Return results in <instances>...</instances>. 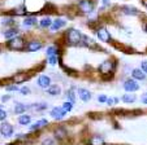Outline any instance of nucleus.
<instances>
[{"label": "nucleus", "mask_w": 147, "mask_h": 145, "mask_svg": "<svg viewBox=\"0 0 147 145\" xmlns=\"http://www.w3.org/2000/svg\"><path fill=\"white\" fill-rule=\"evenodd\" d=\"M83 36L81 35V33L76 29H70L69 31L67 33V39L70 44H78L81 40H82Z\"/></svg>", "instance_id": "1"}, {"label": "nucleus", "mask_w": 147, "mask_h": 145, "mask_svg": "<svg viewBox=\"0 0 147 145\" xmlns=\"http://www.w3.org/2000/svg\"><path fill=\"white\" fill-rule=\"evenodd\" d=\"M8 47L14 51H22L25 48V43L22 38H13L8 41Z\"/></svg>", "instance_id": "2"}, {"label": "nucleus", "mask_w": 147, "mask_h": 145, "mask_svg": "<svg viewBox=\"0 0 147 145\" xmlns=\"http://www.w3.org/2000/svg\"><path fill=\"white\" fill-rule=\"evenodd\" d=\"M78 8H80V11L83 12V13H90V12H92V9H94V4H92L90 0H80Z\"/></svg>", "instance_id": "3"}, {"label": "nucleus", "mask_w": 147, "mask_h": 145, "mask_svg": "<svg viewBox=\"0 0 147 145\" xmlns=\"http://www.w3.org/2000/svg\"><path fill=\"white\" fill-rule=\"evenodd\" d=\"M115 69V62L112 61H104L102 65L99 66V71L102 74H108V73H112Z\"/></svg>", "instance_id": "4"}, {"label": "nucleus", "mask_w": 147, "mask_h": 145, "mask_svg": "<svg viewBox=\"0 0 147 145\" xmlns=\"http://www.w3.org/2000/svg\"><path fill=\"white\" fill-rule=\"evenodd\" d=\"M124 88L128 91V92H134V91H138L139 84L134 79H128V80H125Z\"/></svg>", "instance_id": "5"}, {"label": "nucleus", "mask_w": 147, "mask_h": 145, "mask_svg": "<svg viewBox=\"0 0 147 145\" xmlns=\"http://www.w3.org/2000/svg\"><path fill=\"white\" fill-rule=\"evenodd\" d=\"M96 35H98V38H99L102 41H109V40H111V35H109L108 30H107L106 27L98 29V30H96Z\"/></svg>", "instance_id": "6"}, {"label": "nucleus", "mask_w": 147, "mask_h": 145, "mask_svg": "<svg viewBox=\"0 0 147 145\" xmlns=\"http://www.w3.org/2000/svg\"><path fill=\"white\" fill-rule=\"evenodd\" d=\"M38 86L42 88H50L51 87V79L50 77H47V75H40V77L38 78Z\"/></svg>", "instance_id": "7"}, {"label": "nucleus", "mask_w": 147, "mask_h": 145, "mask_svg": "<svg viewBox=\"0 0 147 145\" xmlns=\"http://www.w3.org/2000/svg\"><path fill=\"white\" fill-rule=\"evenodd\" d=\"M67 112H65L63 108H53L51 110V117L55 118V119H61V118H64Z\"/></svg>", "instance_id": "8"}, {"label": "nucleus", "mask_w": 147, "mask_h": 145, "mask_svg": "<svg viewBox=\"0 0 147 145\" xmlns=\"http://www.w3.org/2000/svg\"><path fill=\"white\" fill-rule=\"evenodd\" d=\"M0 132H1L3 136L8 137V136H11L12 132H13V127H12L9 123H4L3 122V123H1V127H0Z\"/></svg>", "instance_id": "9"}, {"label": "nucleus", "mask_w": 147, "mask_h": 145, "mask_svg": "<svg viewBox=\"0 0 147 145\" xmlns=\"http://www.w3.org/2000/svg\"><path fill=\"white\" fill-rule=\"evenodd\" d=\"M65 25H67V21H64V19H61V18H57L52 22V25H51L50 29H51V31H57L59 29L64 27Z\"/></svg>", "instance_id": "10"}, {"label": "nucleus", "mask_w": 147, "mask_h": 145, "mask_svg": "<svg viewBox=\"0 0 147 145\" xmlns=\"http://www.w3.org/2000/svg\"><path fill=\"white\" fill-rule=\"evenodd\" d=\"M78 96L81 97V100H82L83 102H87L91 99V93L87 90H85V88H80V90H78Z\"/></svg>", "instance_id": "11"}, {"label": "nucleus", "mask_w": 147, "mask_h": 145, "mask_svg": "<svg viewBox=\"0 0 147 145\" xmlns=\"http://www.w3.org/2000/svg\"><path fill=\"white\" fill-rule=\"evenodd\" d=\"M42 48V44L39 43V41H30V43L28 44V51L29 52H35V51L40 49Z\"/></svg>", "instance_id": "12"}, {"label": "nucleus", "mask_w": 147, "mask_h": 145, "mask_svg": "<svg viewBox=\"0 0 147 145\" xmlns=\"http://www.w3.org/2000/svg\"><path fill=\"white\" fill-rule=\"evenodd\" d=\"M131 75H133L134 79H138V80L144 79V73H143V70H139V69H134V70L131 71Z\"/></svg>", "instance_id": "13"}, {"label": "nucleus", "mask_w": 147, "mask_h": 145, "mask_svg": "<svg viewBox=\"0 0 147 145\" xmlns=\"http://www.w3.org/2000/svg\"><path fill=\"white\" fill-rule=\"evenodd\" d=\"M90 145H104V140L100 136H92L90 139Z\"/></svg>", "instance_id": "14"}, {"label": "nucleus", "mask_w": 147, "mask_h": 145, "mask_svg": "<svg viewBox=\"0 0 147 145\" xmlns=\"http://www.w3.org/2000/svg\"><path fill=\"white\" fill-rule=\"evenodd\" d=\"M47 124H48L47 119H40V120H38V122H35V124L31 126L30 130L31 131H34V130H38V128H40V127H43V126H47Z\"/></svg>", "instance_id": "15"}, {"label": "nucleus", "mask_w": 147, "mask_h": 145, "mask_svg": "<svg viewBox=\"0 0 147 145\" xmlns=\"http://www.w3.org/2000/svg\"><path fill=\"white\" fill-rule=\"evenodd\" d=\"M17 33H18V31L14 30V29H11V30H7L5 33H4V38H5V39H9V40H11V39L16 38Z\"/></svg>", "instance_id": "16"}, {"label": "nucleus", "mask_w": 147, "mask_h": 145, "mask_svg": "<svg viewBox=\"0 0 147 145\" xmlns=\"http://www.w3.org/2000/svg\"><path fill=\"white\" fill-rule=\"evenodd\" d=\"M48 93H50V95L51 96H57L59 95V93H60L61 92V90H60V87H59V86H51V87L50 88H48Z\"/></svg>", "instance_id": "17"}, {"label": "nucleus", "mask_w": 147, "mask_h": 145, "mask_svg": "<svg viewBox=\"0 0 147 145\" xmlns=\"http://www.w3.org/2000/svg\"><path fill=\"white\" fill-rule=\"evenodd\" d=\"M122 101L126 102V104H129V102H134L136 101V96L131 95V93H126V95L122 96Z\"/></svg>", "instance_id": "18"}, {"label": "nucleus", "mask_w": 147, "mask_h": 145, "mask_svg": "<svg viewBox=\"0 0 147 145\" xmlns=\"http://www.w3.org/2000/svg\"><path fill=\"white\" fill-rule=\"evenodd\" d=\"M35 23H36V18H34V17H28V18L24 19V26H28V27L34 26Z\"/></svg>", "instance_id": "19"}, {"label": "nucleus", "mask_w": 147, "mask_h": 145, "mask_svg": "<svg viewBox=\"0 0 147 145\" xmlns=\"http://www.w3.org/2000/svg\"><path fill=\"white\" fill-rule=\"evenodd\" d=\"M122 11H124L125 14H131V16H136V14H138L137 9L133 8V7H124V8H122Z\"/></svg>", "instance_id": "20"}, {"label": "nucleus", "mask_w": 147, "mask_h": 145, "mask_svg": "<svg viewBox=\"0 0 147 145\" xmlns=\"http://www.w3.org/2000/svg\"><path fill=\"white\" fill-rule=\"evenodd\" d=\"M52 25V21H51L50 17H45V18L40 19V26L42 27H51Z\"/></svg>", "instance_id": "21"}, {"label": "nucleus", "mask_w": 147, "mask_h": 145, "mask_svg": "<svg viewBox=\"0 0 147 145\" xmlns=\"http://www.w3.org/2000/svg\"><path fill=\"white\" fill-rule=\"evenodd\" d=\"M26 110V106L24 104H21V102H17L16 106H14V113L16 114H21V113H24Z\"/></svg>", "instance_id": "22"}, {"label": "nucleus", "mask_w": 147, "mask_h": 145, "mask_svg": "<svg viewBox=\"0 0 147 145\" xmlns=\"http://www.w3.org/2000/svg\"><path fill=\"white\" fill-rule=\"evenodd\" d=\"M18 123L22 124V126L29 124V123H30V117H29V115H21V117L18 118Z\"/></svg>", "instance_id": "23"}, {"label": "nucleus", "mask_w": 147, "mask_h": 145, "mask_svg": "<svg viewBox=\"0 0 147 145\" xmlns=\"http://www.w3.org/2000/svg\"><path fill=\"white\" fill-rule=\"evenodd\" d=\"M65 135H67V132H65L64 128H57V130L55 131V136L57 137V139H63Z\"/></svg>", "instance_id": "24"}, {"label": "nucleus", "mask_w": 147, "mask_h": 145, "mask_svg": "<svg viewBox=\"0 0 147 145\" xmlns=\"http://www.w3.org/2000/svg\"><path fill=\"white\" fill-rule=\"evenodd\" d=\"M82 40L85 41V43H83V44H85V45H89V47H94V45H95V43H94V41H92L90 38H87V36H83V38H82Z\"/></svg>", "instance_id": "25"}, {"label": "nucleus", "mask_w": 147, "mask_h": 145, "mask_svg": "<svg viewBox=\"0 0 147 145\" xmlns=\"http://www.w3.org/2000/svg\"><path fill=\"white\" fill-rule=\"evenodd\" d=\"M72 106H73V102H70V101H67L64 105H63V109L65 110V112H70L72 110Z\"/></svg>", "instance_id": "26"}, {"label": "nucleus", "mask_w": 147, "mask_h": 145, "mask_svg": "<svg viewBox=\"0 0 147 145\" xmlns=\"http://www.w3.org/2000/svg\"><path fill=\"white\" fill-rule=\"evenodd\" d=\"M119 102V99L117 97H109L108 100H107V104L108 105H113V104H117Z\"/></svg>", "instance_id": "27"}, {"label": "nucleus", "mask_w": 147, "mask_h": 145, "mask_svg": "<svg viewBox=\"0 0 147 145\" xmlns=\"http://www.w3.org/2000/svg\"><path fill=\"white\" fill-rule=\"evenodd\" d=\"M56 52H55V47H50L47 49V56L48 57H51V56H55Z\"/></svg>", "instance_id": "28"}, {"label": "nucleus", "mask_w": 147, "mask_h": 145, "mask_svg": "<svg viewBox=\"0 0 147 145\" xmlns=\"http://www.w3.org/2000/svg\"><path fill=\"white\" fill-rule=\"evenodd\" d=\"M48 62H50L51 65H55V63L57 62V57H56V55H55V56H51V57H48Z\"/></svg>", "instance_id": "29"}, {"label": "nucleus", "mask_w": 147, "mask_h": 145, "mask_svg": "<svg viewBox=\"0 0 147 145\" xmlns=\"http://www.w3.org/2000/svg\"><path fill=\"white\" fill-rule=\"evenodd\" d=\"M31 108H34V109L36 110H42V109H46L47 108V104H42V105H33Z\"/></svg>", "instance_id": "30"}, {"label": "nucleus", "mask_w": 147, "mask_h": 145, "mask_svg": "<svg viewBox=\"0 0 147 145\" xmlns=\"http://www.w3.org/2000/svg\"><path fill=\"white\" fill-rule=\"evenodd\" d=\"M42 145H55V142H53L52 139H46L45 141L42 142Z\"/></svg>", "instance_id": "31"}, {"label": "nucleus", "mask_w": 147, "mask_h": 145, "mask_svg": "<svg viewBox=\"0 0 147 145\" xmlns=\"http://www.w3.org/2000/svg\"><path fill=\"white\" fill-rule=\"evenodd\" d=\"M68 97H69L70 102H74L76 97H74V93H73V91H69V92H68Z\"/></svg>", "instance_id": "32"}, {"label": "nucleus", "mask_w": 147, "mask_h": 145, "mask_svg": "<svg viewBox=\"0 0 147 145\" xmlns=\"http://www.w3.org/2000/svg\"><path fill=\"white\" fill-rule=\"evenodd\" d=\"M21 92H22V95H29L30 90H29V87H22L21 88Z\"/></svg>", "instance_id": "33"}, {"label": "nucleus", "mask_w": 147, "mask_h": 145, "mask_svg": "<svg viewBox=\"0 0 147 145\" xmlns=\"http://www.w3.org/2000/svg\"><path fill=\"white\" fill-rule=\"evenodd\" d=\"M7 90H8V91H17V90H18V87H17L16 84H14V86H8V87H7Z\"/></svg>", "instance_id": "34"}, {"label": "nucleus", "mask_w": 147, "mask_h": 145, "mask_svg": "<svg viewBox=\"0 0 147 145\" xmlns=\"http://www.w3.org/2000/svg\"><path fill=\"white\" fill-rule=\"evenodd\" d=\"M98 100H99L100 102H107V100H108V99H107L104 95H102V96H99V99H98Z\"/></svg>", "instance_id": "35"}, {"label": "nucleus", "mask_w": 147, "mask_h": 145, "mask_svg": "<svg viewBox=\"0 0 147 145\" xmlns=\"http://www.w3.org/2000/svg\"><path fill=\"white\" fill-rule=\"evenodd\" d=\"M0 114H1V115H0V118H1V120H4V118L7 117V113H5V110H3V109H1V110H0Z\"/></svg>", "instance_id": "36"}, {"label": "nucleus", "mask_w": 147, "mask_h": 145, "mask_svg": "<svg viewBox=\"0 0 147 145\" xmlns=\"http://www.w3.org/2000/svg\"><path fill=\"white\" fill-rule=\"evenodd\" d=\"M142 70H143L144 73H147V61H143V62H142Z\"/></svg>", "instance_id": "37"}, {"label": "nucleus", "mask_w": 147, "mask_h": 145, "mask_svg": "<svg viewBox=\"0 0 147 145\" xmlns=\"http://www.w3.org/2000/svg\"><path fill=\"white\" fill-rule=\"evenodd\" d=\"M142 101H143V104H146V105H147V95L142 97Z\"/></svg>", "instance_id": "38"}, {"label": "nucleus", "mask_w": 147, "mask_h": 145, "mask_svg": "<svg viewBox=\"0 0 147 145\" xmlns=\"http://www.w3.org/2000/svg\"><path fill=\"white\" fill-rule=\"evenodd\" d=\"M103 1H104V5H108L109 4V0H103Z\"/></svg>", "instance_id": "39"}, {"label": "nucleus", "mask_w": 147, "mask_h": 145, "mask_svg": "<svg viewBox=\"0 0 147 145\" xmlns=\"http://www.w3.org/2000/svg\"><path fill=\"white\" fill-rule=\"evenodd\" d=\"M8 99H9V96H5V97H3V101H7Z\"/></svg>", "instance_id": "40"}, {"label": "nucleus", "mask_w": 147, "mask_h": 145, "mask_svg": "<svg viewBox=\"0 0 147 145\" xmlns=\"http://www.w3.org/2000/svg\"><path fill=\"white\" fill-rule=\"evenodd\" d=\"M144 30H146V31H147V25H146V26H144Z\"/></svg>", "instance_id": "41"}]
</instances>
